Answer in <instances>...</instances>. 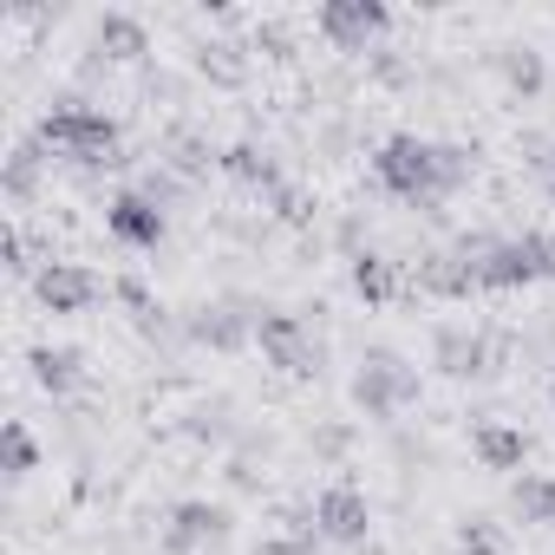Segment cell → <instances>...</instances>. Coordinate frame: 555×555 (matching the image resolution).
Instances as JSON below:
<instances>
[{
	"instance_id": "cell-8",
	"label": "cell",
	"mask_w": 555,
	"mask_h": 555,
	"mask_svg": "<svg viewBox=\"0 0 555 555\" xmlns=\"http://www.w3.org/2000/svg\"><path fill=\"white\" fill-rule=\"evenodd\" d=\"M314 34L334 53H379V40L392 34V8L386 0H327L314 14Z\"/></svg>"
},
{
	"instance_id": "cell-27",
	"label": "cell",
	"mask_w": 555,
	"mask_h": 555,
	"mask_svg": "<svg viewBox=\"0 0 555 555\" xmlns=\"http://www.w3.org/2000/svg\"><path fill=\"white\" fill-rule=\"evenodd\" d=\"M438 183H444V203L457 190L477 183V144H457V138H438Z\"/></svg>"
},
{
	"instance_id": "cell-15",
	"label": "cell",
	"mask_w": 555,
	"mask_h": 555,
	"mask_svg": "<svg viewBox=\"0 0 555 555\" xmlns=\"http://www.w3.org/2000/svg\"><path fill=\"white\" fill-rule=\"evenodd\" d=\"M222 177L235 183V190H255V196H274L288 177H282V157H274L268 144H255V138H235V144H222Z\"/></svg>"
},
{
	"instance_id": "cell-7",
	"label": "cell",
	"mask_w": 555,
	"mask_h": 555,
	"mask_svg": "<svg viewBox=\"0 0 555 555\" xmlns=\"http://www.w3.org/2000/svg\"><path fill=\"white\" fill-rule=\"evenodd\" d=\"M255 314H261V301H242V295L196 301L183 314V340L209 347V353H242V347H255Z\"/></svg>"
},
{
	"instance_id": "cell-37",
	"label": "cell",
	"mask_w": 555,
	"mask_h": 555,
	"mask_svg": "<svg viewBox=\"0 0 555 555\" xmlns=\"http://www.w3.org/2000/svg\"><path fill=\"white\" fill-rule=\"evenodd\" d=\"M542 190H548V203H555V170H548V177H542Z\"/></svg>"
},
{
	"instance_id": "cell-30",
	"label": "cell",
	"mask_w": 555,
	"mask_h": 555,
	"mask_svg": "<svg viewBox=\"0 0 555 555\" xmlns=\"http://www.w3.org/2000/svg\"><path fill=\"white\" fill-rule=\"evenodd\" d=\"M0 268H8L14 282H27V288H34V274L47 268V261H34V248H27V229H21V222L0 229Z\"/></svg>"
},
{
	"instance_id": "cell-12",
	"label": "cell",
	"mask_w": 555,
	"mask_h": 555,
	"mask_svg": "<svg viewBox=\"0 0 555 555\" xmlns=\"http://www.w3.org/2000/svg\"><path fill=\"white\" fill-rule=\"evenodd\" d=\"M105 229L125 242V248H164V235H170V209H157L138 183H125V190H112L105 196Z\"/></svg>"
},
{
	"instance_id": "cell-26",
	"label": "cell",
	"mask_w": 555,
	"mask_h": 555,
	"mask_svg": "<svg viewBox=\"0 0 555 555\" xmlns=\"http://www.w3.org/2000/svg\"><path fill=\"white\" fill-rule=\"evenodd\" d=\"M248 47H255L261 60H274V66H288V60L301 53V34H295V21H282V14H261V21L248 27Z\"/></svg>"
},
{
	"instance_id": "cell-4",
	"label": "cell",
	"mask_w": 555,
	"mask_h": 555,
	"mask_svg": "<svg viewBox=\"0 0 555 555\" xmlns=\"http://www.w3.org/2000/svg\"><path fill=\"white\" fill-rule=\"evenodd\" d=\"M255 347H261V360L282 373V379H321L327 373V340L314 334V321L308 314H288V308H261L255 314Z\"/></svg>"
},
{
	"instance_id": "cell-5",
	"label": "cell",
	"mask_w": 555,
	"mask_h": 555,
	"mask_svg": "<svg viewBox=\"0 0 555 555\" xmlns=\"http://www.w3.org/2000/svg\"><path fill=\"white\" fill-rule=\"evenodd\" d=\"M503 353H509V334H496V327H477V321H438L431 327V373H444L457 386L490 379L503 366Z\"/></svg>"
},
{
	"instance_id": "cell-14",
	"label": "cell",
	"mask_w": 555,
	"mask_h": 555,
	"mask_svg": "<svg viewBox=\"0 0 555 555\" xmlns=\"http://www.w3.org/2000/svg\"><path fill=\"white\" fill-rule=\"evenodd\" d=\"M92 53H99L105 66H144V60H151V27H144L138 14L112 8V14L92 21Z\"/></svg>"
},
{
	"instance_id": "cell-29",
	"label": "cell",
	"mask_w": 555,
	"mask_h": 555,
	"mask_svg": "<svg viewBox=\"0 0 555 555\" xmlns=\"http://www.w3.org/2000/svg\"><path fill=\"white\" fill-rule=\"evenodd\" d=\"M457 555H509L503 522H490V516H464V522H457Z\"/></svg>"
},
{
	"instance_id": "cell-34",
	"label": "cell",
	"mask_w": 555,
	"mask_h": 555,
	"mask_svg": "<svg viewBox=\"0 0 555 555\" xmlns=\"http://www.w3.org/2000/svg\"><path fill=\"white\" fill-rule=\"evenodd\" d=\"M314 451H321V457H347V451H353V425H321V431H314Z\"/></svg>"
},
{
	"instance_id": "cell-31",
	"label": "cell",
	"mask_w": 555,
	"mask_h": 555,
	"mask_svg": "<svg viewBox=\"0 0 555 555\" xmlns=\"http://www.w3.org/2000/svg\"><path fill=\"white\" fill-rule=\"evenodd\" d=\"M268 209H274V222H282V229H308V222H314V203H308L295 183L274 190V196H268Z\"/></svg>"
},
{
	"instance_id": "cell-3",
	"label": "cell",
	"mask_w": 555,
	"mask_h": 555,
	"mask_svg": "<svg viewBox=\"0 0 555 555\" xmlns=\"http://www.w3.org/2000/svg\"><path fill=\"white\" fill-rule=\"evenodd\" d=\"M347 399H353L360 418L392 425L399 412H412V405L425 399V373H418L399 347H366L360 366H353V379H347Z\"/></svg>"
},
{
	"instance_id": "cell-25",
	"label": "cell",
	"mask_w": 555,
	"mask_h": 555,
	"mask_svg": "<svg viewBox=\"0 0 555 555\" xmlns=\"http://www.w3.org/2000/svg\"><path fill=\"white\" fill-rule=\"evenodd\" d=\"M0 470H8V483H27L40 470V438L27 431V418H8L0 425Z\"/></svg>"
},
{
	"instance_id": "cell-21",
	"label": "cell",
	"mask_w": 555,
	"mask_h": 555,
	"mask_svg": "<svg viewBox=\"0 0 555 555\" xmlns=\"http://www.w3.org/2000/svg\"><path fill=\"white\" fill-rule=\"evenodd\" d=\"M157 164L164 170H177L183 183H203L209 170H222V151L203 138V131H190V125H177L170 138H164V151H157Z\"/></svg>"
},
{
	"instance_id": "cell-10",
	"label": "cell",
	"mask_w": 555,
	"mask_h": 555,
	"mask_svg": "<svg viewBox=\"0 0 555 555\" xmlns=\"http://www.w3.org/2000/svg\"><path fill=\"white\" fill-rule=\"evenodd\" d=\"M314 529L327 535V548H366V535H373V496L360 483L334 477L314 496Z\"/></svg>"
},
{
	"instance_id": "cell-6",
	"label": "cell",
	"mask_w": 555,
	"mask_h": 555,
	"mask_svg": "<svg viewBox=\"0 0 555 555\" xmlns=\"http://www.w3.org/2000/svg\"><path fill=\"white\" fill-rule=\"evenodd\" d=\"M542 282H555V229L496 235V248L483 255V295H522Z\"/></svg>"
},
{
	"instance_id": "cell-2",
	"label": "cell",
	"mask_w": 555,
	"mask_h": 555,
	"mask_svg": "<svg viewBox=\"0 0 555 555\" xmlns=\"http://www.w3.org/2000/svg\"><path fill=\"white\" fill-rule=\"evenodd\" d=\"M373 183L392 196V203H405V209H418V216H444V183H438V138H418V131H392V138H379L373 144Z\"/></svg>"
},
{
	"instance_id": "cell-17",
	"label": "cell",
	"mask_w": 555,
	"mask_h": 555,
	"mask_svg": "<svg viewBox=\"0 0 555 555\" xmlns=\"http://www.w3.org/2000/svg\"><path fill=\"white\" fill-rule=\"evenodd\" d=\"M190 66H196V79H209L216 92H242V86L255 79V47H248V40H203Z\"/></svg>"
},
{
	"instance_id": "cell-35",
	"label": "cell",
	"mask_w": 555,
	"mask_h": 555,
	"mask_svg": "<svg viewBox=\"0 0 555 555\" xmlns=\"http://www.w3.org/2000/svg\"><path fill=\"white\" fill-rule=\"evenodd\" d=\"M229 483H235V490H261V470H255L248 457H235V464H229Z\"/></svg>"
},
{
	"instance_id": "cell-33",
	"label": "cell",
	"mask_w": 555,
	"mask_h": 555,
	"mask_svg": "<svg viewBox=\"0 0 555 555\" xmlns=\"http://www.w3.org/2000/svg\"><path fill=\"white\" fill-rule=\"evenodd\" d=\"M366 73L379 79V86H412V66L392 53V47H379V53H366Z\"/></svg>"
},
{
	"instance_id": "cell-23",
	"label": "cell",
	"mask_w": 555,
	"mask_h": 555,
	"mask_svg": "<svg viewBox=\"0 0 555 555\" xmlns=\"http://www.w3.org/2000/svg\"><path fill=\"white\" fill-rule=\"evenodd\" d=\"M112 301L131 314V327H138L144 340H164V334H170V308L151 295V282H144V274H118V282H112Z\"/></svg>"
},
{
	"instance_id": "cell-38",
	"label": "cell",
	"mask_w": 555,
	"mask_h": 555,
	"mask_svg": "<svg viewBox=\"0 0 555 555\" xmlns=\"http://www.w3.org/2000/svg\"><path fill=\"white\" fill-rule=\"evenodd\" d=\"M548 405H555V379H548Z\"/></svg>"
},
{
	"instance_id": "cell-1",
	"label": "cell",
	"mask_w": 555,
	"mask_h": 555,
	"mask_svg": "<svg viewBox=\"0 0 555 555\" xmlns=\"http://www.w3.org/2000/svg\"><path fill=\"white\" fill-rule=\"evenodd\" d=\"M34 138L47 144V157L73 164V170H125V125L112 112H99L92 99H53L40 112Z\"/></svg>"
},
{
	"instance_id": "cell-24",
	"label": "cell",
	"mask_w": 555,
	"mask_h": 555,
	"mask_svg": "<svg viewBox=\"0 0 555 555\" xmlns=\"http://www.w3.org/2000/svg\"><path fill=\"white\" fill-rule=\"evenodd\" d=\"M509 509L535 529H555V470H529L509 483Z\"/></svg>"
},
{
	"instance_id": "cell-39",
	"label": "cell",
	"mask_w": 555,
	"mask_h": 555,
	"mask_svg": "<svg viewBox=\"0 0 555 555\" xmlns=\"http://www.w3.org/2000/svg\"><path fill=\"white\" fill-rule=\"evenodd\" d=\"M451 555H457V548H451Z\"/></svg>"
},
{
	"instance_id": "cell-19",
	"label": "cell",
	"mask_w": 555,
	"mask_h": 555,
	"mask_svg": "<svg viewBox=\"0 0 555 555\" xmlns=\"http://www.w3.org/2000/svg\"><path fill=\"white\" fill-rule=\"evenodd\" d=\"M470 457L483 470H522L529 464V431H516L503 418H477L470 425Z\"/></svg>"
},
{
	"instance_id": "cell-32",
	"label": "cell",
	"mask_w": 555,
	"mask_h": 555,
	"mask_svg": "<svg viewBox=\"0 0 555 555\" xmlns=\"http://www.w3.org/2000/svg\"><path fill=\"white\" fill-rule=\"evenodd\" d=\"M138 190H144L157 209H170V203H183V190H190V183H183L177 170H164V164H157V170H144V177H138Z\"/></svg>"
},
{
	"instance_id": "cell-36",
	"label": "cell",
	"mask_w": 555,
	"mask_h": 555,
	"mask_svg": "<svg viewBox=\"0 0 555 555\" xmlns=\"http://www.w3.org/2000/svg\"><path fill=\"white\" fill-rule=\"evenodd\" d=\"M542 340H548V347H555V301H548V308H542Z\"/></svg>"
},
{
	"instance_id": "cell-13",
	"label": "cell",
	"mask_w": 555,
	"mask_h": 555,
	"mask_svg": "<svg viewBox=\"0 0 555 555\" xmlns=\"http://www.w3.org/2000/svg\"><path fill=\"white\" fill-rule=\"evenodd\" d=\"M412 288H418V295H431V301H470V295H483V268H477V261H464V255L444 242V248H425V255H418Z\"/></svg>"
},
{
	"instance_id": "cell-16",
	"label": "cell",
	"mask_w": 555,
	"mask_h": 555,
	"mask_svg": "<svg viewBox=\"0 0 555 555\" xmlns=\"http://www.w3.org/2000/svg\"><path fill=\"white\" fill-rule=\"evenodd\" d=\"M490 66H496V79H503L509 99H542L548 92V53L529 47V40H503L490 53Z\"/></svg>"
},
{
	"instance_id": "cell-18",
	"label": "cell",
	"mask_w": 555,
	"mask_h": 555,
	"mask_svg": "<svg viewBox=\"0 0 555 555\" xmlns=\"http://www.w3.org/2000/svg\"><path fill=\"white\" fill-rule=\"evenodd\" d=\"M27 379L47 392V399H73L86 386V353L79 347H27Z\"/></svg>"
},
{
	"instance_id": "cell-20",
	"label": "cell",
	"mask_w": 555,
	"mask_h": 555,
	"mask_svg": "<svg viewBox=\"0 0 555 555\" xmlns=\"http://www.w3.org/2000/svg\"><path fill=\"white\" fill-rule=\"evenodd\" d=\"M347 282H353V295H360L366 308H392V301L405 295L399 261H392V255H379V248H366V255H353V261H347Z\"/></svg>"
},
{
	"instance_id": "cell-22",
	"label": "cell",
	"mask_w": 555,
	"mask_h": 555,
	"mask_svg": "<svg viewBox=\"0 0 555 555\" xmlns=\"http://www.w3.org/2000/svg\"><path fill=\"white\" fill-rule=\"evenodd\" d=\"M47 144L40 138H14L8 164H0V190H8V203H34L40 196V177H47Z\"/></svg>"
},
{
	"instance_id": "cell-9",
	"label": "cell",
	"mask_w": 555,
	"mask_h": 555,
	"mask_svg": "<svg viewBox=\"0 0 555 555\" xmlns=\"http://www.w3.org/2000/svg\"><path fill=\"white\" fill-rule=\"evenodd\" d=\"M235 529V509L216 503V496H183L170 503L164 516V555H203V548H222Z\"/></svg>"
},
{
	"instance_id": "cell-28",
	"label": "cell",
	"mask_w": 555,
	"mask_h": 555,
	"mask_svg": "<svg viewBox=\"0 0 555 555\" xmlns=\"http://www.w3.org/2000/svg\"><path fill=\"white\" fill-rule=\"evenodd\" d=\"M177 431H183L190 444H229V431H235V425H229V399H203V405H190V418H183Z\"/></svg>"
},
{
	"instance_id": "cell-11",
	"label": "cell",
	"mask_w": 555,
	"mask_h": 555,
	"mask_svg": "<svg viewBox=\"0 0 555 555\" xmlns=\"http://www.w3.org/2000/svg\"><path fill=\"white\" fill-rule=\"evenodd\" d=\"M34 301H40L53 321H79V314H92V308L105 301V282H99L86 261H47V268L34 274Z\"/></svg>"
}]
</instances>
